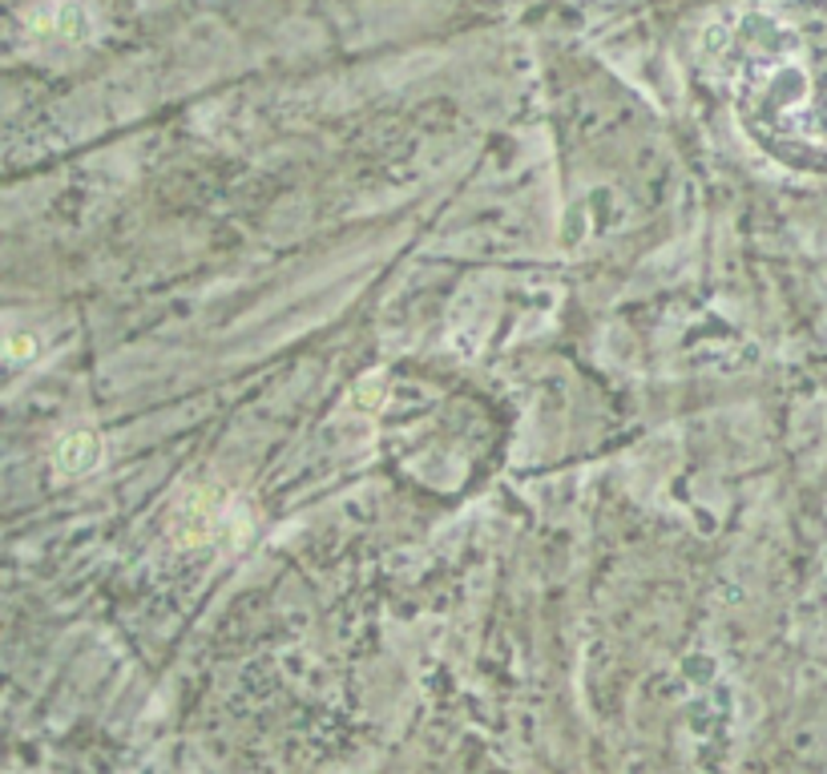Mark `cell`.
Here are the masks:
<instances>
[{"mask_svg":"<svg viewBox=\"0 0 827 774\" xmlns=\"http://www.w3.org/2000/svg\"><path fill=\"white\" fill-rule=\"evenodd\" d=\"M223 504H218V497L214 492H199V497H190L182 509L174 512V525H170V533H174L178 545H186V549H194V545H206V540L223 528Z\"/></svg>","mask_w":827,"mask_h":774,"instance_id":"obj_1","label":"cell"},{"mask_svg":"<svg viewBox=\"0 0 827 774\" xmlns=\"http://www.w3.org/2000/svg\"><path fill=\"white\" fill-rule=\"evenodd\" d=\"M101 456V444L89 432H73V436H65L61 444H57V473L65 476H77V473H89L93 464H98Z\"/></svg>","mask_w":827,"mask_h":774,"instance_id":"obj_2","label":"cell"},{"mask_svg":"<svg viewBox=\"0 0 827 774\" xmlns=\"http://www.w3.org/2000/svg\"><path fill=\"white\" fill-rule=\"evenodd\" d=\"M25 351H33V339H21V335L9 339V355H13V360H25Z\"/></svg>","mask_w":827,"mask_h":774,"instance_id":"obj_3","label":"cell"}]
</instances>
